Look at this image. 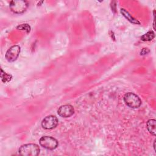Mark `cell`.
<instances>
[{
  "instance_id": "1",
  "label": "cell",
  "mask_w": 156,
  "mask_h": 156,
  "mask_svg": "<svg viewBox=\"0 0 156 156\" xmlns=\"http://www.w3.org/2000/svg\"><path fill=\"white\" fill-rule=\"evenodd\" d=\"M18 152L23 156H37L40 153V148L36 144H25L20 147Z\"/></svg>"
},
{
  "instance_id": "2",
  "label": "cell",
  "mask_w": 156,
  "mask_h": 156,
  "mask_svg": "<svg viewBox=\"0 0 156 156\" xmlns=\"http://www.w3.org/2000/svg\"><path fill=\"white\" fill-rule=\"evenodd\" d=\"M29 5L28 2L23 0H14L10 1L9 7L12 12L16 14L24 13Z\"/></svg>"
},
{
  "instance_id": "3",
  "label": "cell",
  "mask_w": 156,
  "mask_h": 156,
  "mask_svg": "<svg viewBox=\"0 0 156 156\" xmlns=\"http://www.w3.org/2000/svg\"><path fill=\"white\" fill-rule=\"evenodd\" d=\"M124 101L126 104L130 108H138L141 104L140 98L135 94L132 92L127 93L124 96Z\"/></svg>"
},
{
  "instance_id": "4",
  "label": "cell",
  "mask_w": 156,
  "mask_h": 156,
  "mask_svg": "<svg viewBox=\"0 0 156 156\" xmlns=\"http://www.w3.org/2000/svg\"><path fill=\"white\" fill-rule=\"evenodd\" d=\"M39 143L43 147L49 150L55 149L58 146L57 140L55 138L49 136H42L40 139Z\"/></svg>"
},
{
  "instance_id": "5",
  "label": "cell",
  "mask_w": 156,
  "mask_h": 156,
  "mask_svg": "<svg viewBox=\"0 0 156 156\" xmlns=\"http://www.w3.org/2000/svg\"><path fill=\"white\" fill-rule=\"evenodd\" d=\"M58 124V119L54 115L46 116L41 121V126L45 129H52Z\"/></svg>"
},
{
  "instance_id": "6",
  "label": "cell",
  "mask_w": 156,
  "mask_h": 156,
  "mask_svg": "<svg viewBox=\"0 0 156 156\" xmlns=\"http://www.w3.org/2000/svg\"><path fill=\"white\" fill-rule=\"evenodd\" d=\"M20 53V47L18 45L11 46L5 53V58L7 61L12 62H14L18 57Z\"/></svg>"
},
{
  "instance_id": "7",
  "label": "cell",
  "mask_w": 156,
  "mask_h": 156,
  "mask_svg": "<svg viewBox=\"0 0 156 156\" xmlns=\"http://www.w3.org/2000/svg\"><path fill=\"white\" fill-rule=\"evenodd\" d=\"M58 115L62 118H68L72 116L74 113L73 107L69 104L61 105L57 110Z\"/></svg>"
},
{
  "instance_id": "8",
  "label": "cell",
  "mask_w": 156,
  "mask_h": 156,
  "mask_svg": "<svg viewBox=\"0 0 156 156\" xmlns=\"http://www.w3.org/2000/svg\"><path fill=\"white\" fill-rule=\"evenodd\" d=\"M155 122L156 121L154 119H151L147 121L146 126L148 131L153 135H155L156 134V129H155Z\"/></svg>"
},
{
  "instance_id": "9",
  "label": "cell",
  "mask_w": 156,
  "mask_h": 156,
  "mask_svg": "<svg viewBox=\"0 0 156 156\" xmlns=\"http://www.w3.org/2000/svg\"><path fill=\"white\" fill-rule=\"evenodd\" d=\"M121 13L122 14V15L128 20L129 21L130 23H133V24H140V23L136 20L135 18H133L127 10H126L124 9H121Z\"/></svg>"
},
{
  "instance_id": "10",
  "label": "cell",
  "mask_w": 156,
  "mask_h": 156,
  "mask_svg": "<svg viewBox=\"0 0 156 156\" xmlns=\"http://www.w3.org/2000/svg\"><path fill=\"white\" fill-rule=\"evenodd\" d=\"M155 33L153 31L150 30L142 35L141 37V40L144 41H149L154 39L155 38Z\"/></svg>"
},
{
  "instance_id": "11",
  "label": "cell",
  "mask_w": 156,
  "mask_h": 156,
  "mask_svg": "<svg viewBox=\"0 0 156 156\" xmlns=\"http://www.w3.org/2000/svg\"><path fill=\"white\" fill-rule=\"evenodd\" d=\"M17 29H19L20 30H25L28 32L30 31V26L27 24H22L21 25H19L18 27H17Z\"/></svg>"
},
{
  "instance_id": "12",
  "label": "cell",
  "mask_w": 156,
  "mask_h": 156,
  "mask_svg": "<svg viewBox=\"0 0 156 156\" xmlns=\"http://www.w3.org/2000/svg\"><path fill=\"white\" fill-rule=\"evenodd\" d=\"M149 52H150V51H149V49L148 48H143V49H141V51H140V55H146V54H147V53H149Z\"/></svg>"
},
{
  "instance_id": "13",
  "label": "cell",
  "mask_w": 156,
  "mask_h": 156,
  "mask_svg": "<svg viewBox=\"0 0 156 156\" xmlns=\"http://www.w3.org/2000/svg\"><path fill=\"white\" fill-rule=\"evenodd\" d=\"M155 140H154V151H155Z\"/></svg>"
},
{
  "instance_id": "14",
  "label": "cell",
  "mask_w": 156,
  "mask_h": 156,
  "mask_svg": "<svg viewBox=\"0 0 156 156\" xmlns=\"http://www.w3.org/2000/svg\"><path fill=\"white\" fill-rule=\"evenodd\" d=\"M153 28H154V30H155V22H154V23H153Z\"/></svg>"
}]
</instances>
